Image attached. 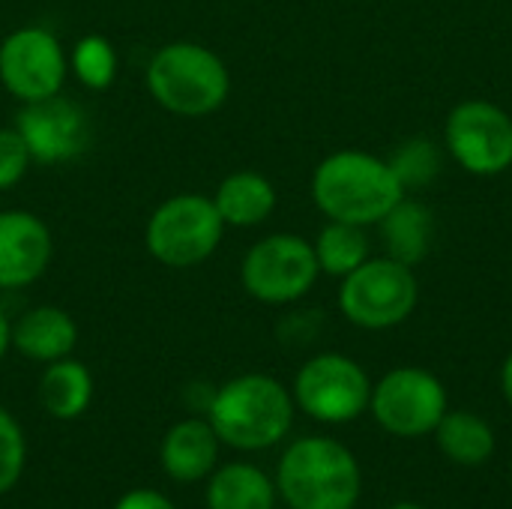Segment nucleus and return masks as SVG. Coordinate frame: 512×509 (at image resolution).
<instances>
[{
  "instance_id": "f8f14e48",
  "label": "nucleus",
  "mask_w": 512,
  "mask_h": 509,
  "mask_svg": "<svg viewBox=\"0 0 512 509\" xmlns=\"http://www.w3.org/2000/svg\"><path fill=\"white\" fill-rule=\"evenodd\" d=\"M15 129L24 138L30 159L39 165L72 162L93 138L87 111L60 93L39 102H24L15 114Z\"/></svg>"
},
{
  "instance_id": "39448f33",
  "label": "nucleus",
  "mask_w": 512,
  "mask_h": 509,
  "mask_svg": "<svg viewBox=\"0 0 512 509\" xmlns=\"http://www.w3.org/2000/svg\"><path fill=\"white\" fill-rule=\"evenodd\" d=\"M225 222L210 195L180 192L162 201L144 228L147 252L174 270H189L204 264L222 243Z\"/></svg>"
},
{
  "instance_id": "393cba45",
  "label": "nucleus",
  "mask_w": 512,
  "mask_h": 509,
  "mask_svg": "<svg viewBox=\"0 0 512 509\" xmlns=\"http://www.w3.org/2000/svg\"><path fill=\"white\" fill-rule=\"evenodd\" d=\"M30 153H27V144L24 138L18 135L15 126L9 129H0V192L18 186L30 168Z\"/></svg>"
},
{
  "instance_id": "1a4fd4ad",
  "label": "nucleus",
  "mask_w": 512,
  "mask_h": 509,
  "mask_svg": "<svg viewBox=\"0 0 512 509\" xmlns=\"http://www.w3.org/2000/svg\"><path fill=\"white\" fill-rule=\"evenodd\" d=\"M375 423L396 438H423L438 429L447 414L444 384L417 366H402L387 372L369 399Z\"/></svg>"
},
{
  "instance_id": "a878e982",
  "label": "nucleus",
  "mask_w": 512,
  "mask_h": 509,
  "mask_svg": "<svg viewBox=\"0 0 512 509\" xmlns=\"http://www.w3.org/2000/svg\"><path fill=\"white\" fill-rule=\"evenodd\" d=\"M114 509H177L171 501H168V495H162V492H156V489H132V492H126Z\"/></svg>"
},
{
  "instance_id": "aec40b11",
  "label": "nucleus",
  "mask_w": 512,
  "mask_h": 509,
  "mask_svg": "<svg viewBox=\"0 0 512 509\" xmlns=\"http://www.w3.org/2000/svg\"><path fill=\"white\" fill-rule=\"evenodd\" d=\"M381 237L387 246V258L399 264H420L432 243V213L420 201H399L381 219Z\"/></svg>"
},
{
  "instance_id": "c85d7f7f",
  "label": "nucleus",
  "mask_w": 512,
  "mask_h": 509,
  "mask_svg": "<svg viewBox=\"0 0 512 509\" xmlns=\"http://www.w3.org/2000/svg\"><path fill=\"white\" fill-rule=\"evenodd\" d=\"M390 509H426V507H420V504H414V501H402V504H393Z\"/></svg>"
},
{
  "instance_id": "5701e85b",
  "label": "nucleus",
  "mask_w": 512,
  "mask_h": 509,
  "mask_svg": "<svg viewBox=\"0 0 512 509\" xmlns=\"http://www.w3.org/2000/svg\"><path fill=\"white\" fill-rule=\"evenodd\" d=\"M387 162L396 171L402 189H417V186H426L435 180L438 165H441V153L429 138H411V141L399 144Z\"/></svg>"
},
{
  "instance_id": "9b49d317",
  "label": "nucleus",
  "mask_w": 512,
  "mask_h": 509,
  "mask_svg": "<svg viewBox=\"0 0 512 509\" xmlns=\"http://www.w3.org/2000/svg\"><path fill=\"white\" fill-rule=\"evenodd\" d=\"M444 141L453 159L477 177L501 174L512 165V117L486 99L459 102L447 117Z\"/></svg>"
},
{
  "instance_id": "bb28decb",
  "label": "nucleus",
  "mask_w": 512,
  "mask_h": 509,
  "mask_svg": "<svg viewBox=\"0 0 512 509\" xmlns=\"http://www.w3.org/2000/svg\"><path fill=\"white\" fill-rule=\"evenodd\" d=\"M9 348H12V321H9L6 312L0 309V360L6 357Z\"/></svg>"
},
{
  "instance_id": "7ed1b4c3",
  "label": "nucleus",
  "mask_w": 512,
  "mask_h": 509,
  "mask_svg": "<svg viewBox=\"0 0 512 509\" xmlns=\"http://www.w3.org/2000/svg\"><path fill=\"white\" fill-rule=\"evenodd\" d=\"M312 198L327 219L363 228L381 222L405 198V189L390 162L372 153L342 150L315 168Z\"/></svg>"
},
{
  "instance_id": "cd10ccee",
  "label": "nucleus",
  "mask_w": 512,
  "mask_h": 509,
  "mask_svg": "<svg viewBox=\"0 0 512 509\" xmlns=\"http://www.w3.org/2000/svg\"><path fill=\"white\" fill-rule=\"evenodd\" d=\"M501 390H504V399L512 408V354L504 360V369H501Z\"/></svg>"
},
{
  "instance_id": "ddd939ff",
  "label": "nucleus",
  "mask_w": 512,
  "mask_h": 509,
  "mask_svg": "<svg viewBox=\"0 0 512 509\" xmlns=\"http://www.w3.org/2000/svg\"><path fill=\"white\" fill-rule=\"evenodd\" d=\"M54 240L48 225L27 210H0V291H18L45 276Z\"/></svg>"
},
{
  "instance_id": "423d86ee",
  "label": "nucleus",
  "mask_w": 512,
  "mask_h": 509,
  "mask_svg": "<svg viewBox=\"0 0 512 509\" xmlns=\"http://www.w3.org/2000/svg\"><path fill=\"white\" fill-rule=\"evenodd\" d=\"M420 300L417 276L393 258H369L342 279L339 309L363 330H390L402 324Z\"/></svg>"
},
{
  "instance_id": "f3484780",
  "label": "nucleus",
  "mask_w": 512,
  "mask_h": 509,
  "mask_svg": "<svg viewBox=\"0 0 512 509\" xmlns=\"http://www.w3.org/2000/svg\"><path fill=\"white\" fill-rule=\"evenodd\" d=\"M213 204L225 225L255 228L267 222L270 213L276 210V189L258 171H234L219 183Z\"/></svg>"
},
{
  "instance_id": "2eb2a0df",
  "label": "nucleus",
  "mask_w": 512,
  "mask_h": 509,
  "mask_svg": "<svg viewBox=\"0 0 512 509\" xmlns=\"http://www.w3.org/2000/svg\"><path fill=\"white\" fill-rule=\"evenodd\" d=\"M78 345V324L60 306H33L12 324V348L33 363H54L72 357Z\"/></svg>"
},
{
  "instance_id": "dca6fc26",
  "label": "nucleus",
  "mask_w": 512,
  "mask_h": 509,
  "mask_svg": "<svg viewBox=\"0 0 512 509\" xmlns=\"http://www.w3.org/2000/svg\"><path fill=\"white\" fill-rule=\"evenodd\" d=\"M276 480L252 462H231L207 477V509H276Z\"/></svg>"
},
{
  "instance_id": "4468645a",
  "label": "nucleus",
  "mask_w": 512,
  "mask_h": 509,
  "mask_svg": "<svg viewBox=\"0 0 512 509\" xmlns=\"http://www.w3.org/2000/svg\"><path fill=\"white\" fill-rule=\"evenodd\" d=\"M222 441L207 417H189L174 423L159 447V465L174 483H201L216 471Z\"/></svg>"
},
{
  "instance_id": "412c9836",
  "label": "nucleus",
  "mask_w": 512,
  "mask_h": 509,
  "mask_svg": "<svg viewBox=\"0 0 512 509\" xmlns=\"http://www.w3.org/2000/svg\"><path fill=\"white\" fill-rule=\"evenodd\" d=\"M318 267L330 276H348L351 270H357L363 261H369V240L363 234L360 225H348V222H333L321 228L318 240L312 243Z\"/></svg>"
},
{
  "instance_id": "a211bd4d",
  "label": "nucleus",
  "mask_w": 512,
  "mask_h": 509,
  "mask_svg": "<svg viewBox=\"0 0 512 509\" xmlns=\"http://www.w3.org/2000/svg\"><path fill=\"white\" fill-rule=\"evenodd\" d=\"M39 405L54 420H78L93 402V375L84 363L63 357L45 363L39 378Z\"/></svg>"
},
{
  "instance_id": "b1692460",
  "label": "nucleus",
  "mask_w": 512,
  "mask_h": 509,
  "mask_svg": "<svg viewBox=\"0 0 512 509\" xmlns=\"http://www.w3.org/2000/svg\"><path fill=\"white\" fill-rule=\"evenodd\" d=\"M27 465V438L18 426V420L0 408V498L9 495Z\"/></svg>"
},
{
  "instance_id": "0eeeda50",
  "label": "nucleus",
  "mask_w": 512,
  "mask_h": 509,
  "mask_svg": "<svg viewBox=\"0 0 512 509\" xmlns=\"http://www.w3.org/2000/svg\"><path fill=\"white\" fill-rule=\"evenodd\" d=\"M291 396L306 417L342 426L369 411L372 381L357 360L345 354H318L300 366Z\"/></svg>"
},
{
  "instance_id": "6e6552de",
  "label": "nucleus",
  "mask_w": 512,
  "mask_h": 509,
  "mask_svg": "<svg viewBox=\"0 0 512 509\" xmlns=\"http://www.w3.org/2000/svg\"><path fill=\"white\" fill-rule=\"evenodd\" d=\"M318 273L321 267L312 243L297 234H270L258 240L240 264L246 294L267 306H285L306 297Z\"/></svg>"
},
{
  "instance_id": "20e7f679",
  "label": "nucleus",
  "mask_w": 512,
  "mask_h": 509,
  "mask_svg": "<svg viewBox=\"0 0 512 509\" xmlns=\"http://www.w3.org/2000/svg\"><path fill=\"white\" fill-rule=\"evenodd\" d=\"M147 90L159 108L177 117H207L231 93L225 60L201 42H168L147 63Z\"/></svg>"
},
{
  "instance_id": "4be33fe9",
  "label": "nucleus",
  "mask_w": 512,
  "mask_h": 509,
  "mask_svg": "<svg viewBox=\"0 0 512 509\" xmlns=\"http://www.w3.org/2000/svg\"><path fill=\"white\" fill-rule=\"evenodd\" d=\"M69 69L87 90H108L117 78L120 57H117V48L105 36L87 33L72 45Z\"/></svg>"
},
{
  "instance_id": "f257e3e1",
  "label": "nucleus",
  "mask_w": 512,
  "mask_h": 509,
  "mask_svg": "<svg viewBox=\"0 0 512 509\" xmlns=\"http://www.w3.org/2000/svg\"><path fill=\"white\" fill-rule=\"evenodd\" d=\"M294 396L270 375H237L210 393L207 423L237 453H261L282 444L294 426Z\"/></svg>"
},
{
  "instance_id": "6ab92c4d",
  "label": "nucleus",
  "mask_w": 512,
  "mask_h": 509,
  "mask_svg": "<svg viewBox=\"0 0 512 509\" xmlns=\"http://www.w3.org/2000/svg\"><path fill=\"white\" fill-rule=\"evenodd\" d=\"M432 435L438 441V450L450 462L465 468H477L495 453V429L474 411H447Z\"/></svg>"
},
{
  "instance_id": "9d476101",
  "label": "nucleus",
  "mask_w": 512,
  "mask_h": 509,
  "mask_svg": "<svg viewBox=\"0 0 512 509\" xmlns=\"http://www.w3.org/2000/svg\"><path fill=\"white\" fill-rule=\"evenodd\" d=\"M66 75L69 54L48 27H18L0 42V84L21 105L57 96Z\"/></svg>"
},
{
  "instance_id": "f03ea898",
  "label": "nucleus",
  "mask_w": 512,
  "mask_h": 509,
  "mask_svg": "<svg viewBox=\"0 0 512 509\" xmlns=\"http://www.w3.org/2000/svg\"><path fill=\"white\" fill-rule=\"evenodd\" d=\"M276 492L288 509H354L363 492L360 462L336 438H297L276 465Z\"/></svg>"
}]
</instances>
